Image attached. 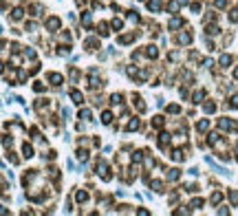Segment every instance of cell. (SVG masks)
Segmentation results:
<instances>
[{"label":"cell","instance_id":"4","mask_svg":"<svg viewBox=\"0 0 238 216\" xmlns=\"http://www.w3.org/2000/svg\"><path fill=\"white\" fill-rule=\"evenodd\" d=\"M49 80L53 82V84H60V82H62V75H57V73H51V75H49Z\"/></svg>","mask_w":238,"mask_h":216},{"label":"cell","instance_id":"8","mask_svg":"<svg viewBox=\"0 0 238 216\" xmlns=\"http://www.w3.org/2000/svg\"><path fill=\"white\" fill-rule=\"evenodd\" d=\"M110 119H113V115H110V113H104V117H102V121H104V124H110Z\"/></svg>","mask_w":238,"mask_h":216},{"label":"cell","instance_id":"16","mask_svg":"<svg viewBox=\"0 0 238 216\" xmlns=\"http://www.w3.org/2000/svg\"><path fill=\"white\" fill-rule=\"evenodd\" d=\"M205 128H207V119H205V121H201V124H198V130H205Z\"/></svg>","mask_w":238,"mask_h":216},{"label":"cell","instance_id":"15","mask_svg":"<svg viewBox=\"0 0 238 216\" xmlns=\"http://www.w3.org/2000/svg\"><path fill=\"white\" fill-rule=\"evenodd\" d=\"M77 201H86V192H77Z\"/></svg>","mask_w":238,"mask_h":216},{"label":"cell","instance_id":"1","mask_svg":"<svg viewBox=\"0 0 238 216\" xmlns=\"http://www.w3.org/2000/svg\"><path fill=\"white\" fill-rule=\"evenodd\" d=\"M220 128H225V130H232V128H236V124L229 119H220Z\"/></svg>","mask_w":238,"mask_h":216},{"label":"cell","instance_id":"14","mask_svg":"<svg viewBox=\"0 0 238 216\" xmlns=\"http://www.w3.org/2000/svg\"><path fill=\"white\" fill-rule=\"evenodd\" d=\"M229 62H232V57H229V55H223V57H220V64H229Z\"/></svg>","mask_w":238,"mask_h":216},{"label":"cell","instance_id":"13","mask_svg":"<svg viewBox=\"0 0 238 216\" xmlns=\"http://www.w3.org/2000/svg\"><path fill=\"white\" fill-rule=\"evenodd\" d=\"M137 126H139V121H137V119H134V121H130V124H128V130H134Z\"/></svg>","mask_w":238,"mask_h":216},{"label":"cell","instance_id":"10","mask_svg":"<svg viewBox=\"0 0 238 216\" xmlns=\"http://www.w3.org/2000/svg\"><path fill=\"white\" fill-rule=\"evenodd\" d=\"M24 157H33V150H31V146H29V143L24 146Z\"/></svg>","mask_w":238,"mask_h":216},{"label":"cell","instance_id":"5","mask_svg":"<svg viewBox=\"0 0 238 216\" xmlns=\"http://www.w3.org/2000/svg\"><path fill=\"white\" fill-rule=\"evenodd\" d=\"M57 27H60V20L57 18H51L49 20V29H57Z\"/></svg>","mask_w":238,"mask_h":216},{"label":"cell","instance_id":"9","mask_svg":"<svg viewBox=\"0 0 238 216\" xmlns=\"http://www.w3.org/2000/svg\"><path fill=\"white\" fill-rule=\"evenodd\" d=\"M229 199H232L234 205H238V192H232V194H229Z\"/></svg>","mask_w":238,"mask_h":216},{"label":"cell","instance_id":"6","mask_svg":"<svg viewBox=\"0 0 238 216\" xmlns=\"http://www.w3.org/2000/svg\"><path fill=\"white\" fill-rule=\"evenodd\" d=\"M159 5H161V2H159V0H152V2H150L148 7H150V11H157V9H159Z\"/></svg>","mask_w":238,"mask_h":216},{"label":"cell","instance_id":"17","mask_svg":"<svg viewBox=\"0 0 238 216\" xmlns=\"http://www.w3.org/2000/svg\"><path fill=\"white\" fill-rule=\"evenodd\" d=\"M214 108H216L214 104H207V106H205V110H207V113H214Z\"/></svg>","mask_w":238,"mask_h":216},{"label":"cell","instance_id":"11","mask_svg":"<svg viewBox=\"0 0 238 216\" xmlns=\"http://www.w3.org/2000/svg\"><path fill=\"white\" fill-rule=\"evenodd\" d=\"M178 42H181V44H185V42H190V35H188V33H183L181 38H178Z\"/></svg>","mask_w":238,"mask_h":216},{"label":"cell","instance_id":"2","mask_svg":"<svg viewBox=\"0 0 238 216\" xmlns=\"http://www.w3.org/2000/svg\"><path fill=\"white\" fill-rule=\"evenodd\" d=\"M71 97H73V101H75V104H82V101H84L82 93H77V91H73V93H71Z\"/></svg>","mask_w":238,"mask_h":216},{"label":"cell","instance_id":"12","mask_svg":"<svg viewBox=\"0 0 238 216\" xmlns=\"http://www.w3.org/2000/svg\"><path fill=\"white\" fill-rule=\"evenodd\" d=\"M20 18H22V9H15L13 11V20H20Z\"/></svg>","mask_w":238,"mask_h":216},{"label":"cell","instance_id":"7","mask_svg":"<svg viewBox=\"0 0 238 216\" xmlns=\"http://www.w3.org/2000/svg\"><path fill=\"white\" fill-rule=\"evenodd\" d=\"M90 86H93V88H97V86H102V82H99L97 77L93 75V77H90Z\"/></svg>","mask_w":238,"mask_h":216},{"label":"cell","instance_id":"3","mask_svg":"<svg viewBox=\"0 0 238 216\" xmlns=\"http://www.w3.org/2000/svg\"><path fill=\"white\" fill-rule=\"evenodd\" d=\"M181 24H183V20H181V18H174V20H170V29H178Z\"/></svg>","mask_w":238,"mask_h":216},{"label":"cell","instance_id":"18","mask_svg":"<svg viewBox=\"0 0 238 216\" xmlns=\"http://www.w3.org/2000/svg\"><path fill=\"white\" fill-rule=\"evenodd\" d=\"M232 106H234V108H238V95L232 97Z\"/></svg>","mask_w":238,"mask_h":216}]
</instances>
